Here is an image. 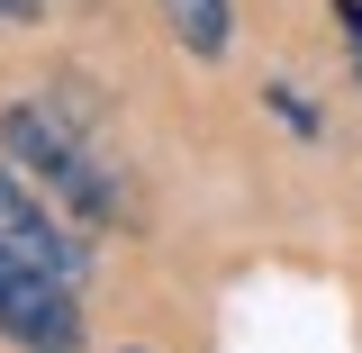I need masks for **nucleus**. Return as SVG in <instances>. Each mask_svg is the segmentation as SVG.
I'll use <instances>...</instances> for the list:
<instances>
[{
  "label": "nucleus",
  "mask_w": 362,
  "mask_h": 353,
  "mask_svg": "<svg viewBox=\"0 0 362 353\" xmlns=\"http://www.w3.org/2000/svg\"><path fill=\"white\" fill-rule=\"evenodd\" d=\"M163 18H173V37L199 54V64H218L226 37H235V9L226 0H163Z\"/></svg>",
  "instance_id": "4"
},
{
  "label": "nucleus",
  "mask_w": 362,
  "mask_h": 353,
  "mask_svg": "<svg viewBox=\"0 0 362 353\" xmlns=\"http://www.w3.org/2000/svg\"><path fill=\"white\" fill-rule=\"evenodd\" d=\"M0 335L18 353H73L82 345V308H73V281L37 272L28 254L0 245Z\"/></svg>",
  "instance_id": "2"
},
{
  "label": "nucleus",
  "mask_w": 362,
  "mask_h": 353,
  "mask_svg": "<svg viewBox=\"0 0 362 353\" xmlns=\"http://www.w3.org/2000/svg\"><path fill=\"white\" fill-rule=\"evenodd\" d=\"M0 163H18V173L37 181L54 209H73V218H109V209H118V181L90 154V136L73 127L64 109H45V100H9V109H0Z\"/></svg>",
  "instance_id": "1"
},
{
  "label": "nucleus",
  "mask_w": 362,
  "mask_h": 353,
  "mask_svg": "<svg viewBox=\"0 0 362 353\" xmlns=\"http://www.w3.org/2000/svg\"><path fill=\"white\" fill-rule=\"evenodd\" d=\"M37 9H45V0H0V18H37Z\"/></svg>",
  "instance_id": "5"
},
{
  "label": "nucleus",
  "mask_w": 362,
  "mask_h": 353,
  "mask_svg": "<svg viewBox=\"0 0 362 353\" xmlns=\"http://www.w3.org/2000/svg\"><path fill=\"white\" fill-rule=\"evenodd\" d=\"M0 245H9V254H28L37 272H54V281H73V290H82V272H90L82 236L54 218V199H45L18 163H0Z\"/></svg>",
  "instance_id": "3"
}]
</instances>
